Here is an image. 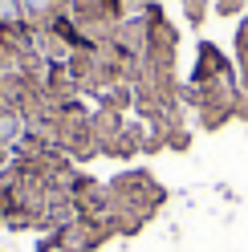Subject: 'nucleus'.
<instances>
[{
    "label": "nucleus",
    "mask_w": 248,
    "mask_h": 252,
    "mask_svg": "<svg viewBox=\"0 0 248 252\" xmlns=\"http://www.w3.org/2000/svg\"><path fill=\"white\" fill-rule=\"evenodd\" d=\"M106 224H98V220H86V216H77L73 224H65V228H57L53 232V240L65 248V252H94L102 240H106Z\"/></svg>",
    "instance_id": "1"
},
{
    "label": "nucleus",
    "mask_w": 248,
    "mask_h": 252,
    "mask_svg": "<svg viewBox=\"0 0 248 252\" xmlns=\"http://www.w3.org/2000/svg\"><path fill=\"white\" fill-rule=\"evenodd\" d=\"M0 228H4V212H0Z\"/></svg>",
    "instance_id": "3"
},
{
    "label": "nucleus",
    "mask_w": 248,
    "mask_h": 252,
    "mask_svg": "<svg viewBox=\"0 0 248 252\" xmlns=\"http://www.w3.org/2000/svg\"><path fill=\"white\" fill-rule=\"evenodd\" d=\"M29 134V122L21 110H0V147H17Z\"/></svg>",
    "instance_id": "2"
}]
</instances>
